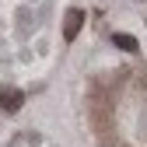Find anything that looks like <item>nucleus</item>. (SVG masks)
Instances as JSON below:
<instances>
[{"label":"nucleus","instance_id":"obj_1","mask_svg":"<svg viewBox=\"0 0 147 147\" xmlns=\"http://www.w3.org/2000/svg\"><path fill=\"white\" fill-rule=\"evenodd\" d=\"M25 102L21 91H14V88H0V109H7V112H18Z\"/></svg>","mask_w":147,"mask_h":147},{"label":"nucleus","instance_id":"obj_2","mask_svg":"<svg viewBox=\"0 0 147 147\" xmlns=\"http://www.w3.org/2000/svg\"><path fill=\"white\" fill-rule=\"evenodd\" d=\"M81 25H84V11H67V21H63V39H74V35L81 32Z\"/></svg>","mask_w":147,"mask_h":147},{"label":"nucleus","instance_id":"obj_3","mask_svg":"<svg viewBox=\"0 0 147 147\" xmlns=\"http://www.w3.org/2000/svg\"><path fill=\"white\" fill-rule=\"evenodd\" d=\"M112 42L119 49H126V53H137V39H133V35H112Z\"/></svg>","mask_w":147,"mask_h":147}]
</instances>
